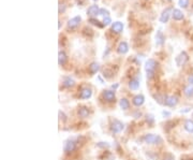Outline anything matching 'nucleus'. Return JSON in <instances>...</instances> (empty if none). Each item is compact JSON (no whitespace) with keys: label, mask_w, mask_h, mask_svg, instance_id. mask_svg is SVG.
Returning <instances> with one entry per match:
<instances>
[{"label":"nucleus","mask_w":193,"mask_h":160,"mask_svg":"<svg viewBox=\"0 0 193 160\" xmlns=\"http://www.w3.org/2000/svg\"><path fill=\"white\" fill-rule=\"evenodd\" d=\"M158 67V64L157 61L154 60V59H148L145 64V70H146V73H147V77L148 79H151L154 74V71L157 69Z\"/></svg>","instance_id":"obj_1"},{"label":"nucleus","mask_w":193,"mask_h":160,"mask_svg":"<svg viewBox=\"0 0 193 160\" xmlns=\"http://www.w3.org/2000/svg\"><path fill=\"white\" fill-rule=\"evenodd\" d=\"M143 140L146 144H149V145L162 143V139H161V137H160V135H157V134H152V133L146 134L143 138Z\"/></svg>","instance_id":"obj_2"},{"label":"nucleus","mask_w":193,"mask_h":160,"mask_svg":"<svg viewBox=\"0 0 193 160\" xmlns=\"http://www.w3.org/2000/svg\"><path fill=\"white\" fill-rule=\"evenodd\" d=\"M76 148V143L73 140H67L64 142L63 145V152L66 154H70V153L74 152Z\"/></svg>","instance_id":"obj_3"},{"label":"nucleus","mask_w":193,"mask_h":160,"mask_svg":"<svg viewBox=\"0 0 193 160\" xmlns=\"http://www.w3.org/2000/svg\"><path fill=\"white\" fill-rule=\"evenodd\" d=\"M123 128H125V126H123V124L121 121H117V119H114V121H113L111 129H112V131L114 132V133H119V132L122 131Z\"/></svg>","instance_id":"obj_4"},{"label":"nucleus","mask_w":193,"mask_h":160,"mask_svg":"<svg viewBox=\"0 0 193 160\" xmlns=\"http://www.w3.org/2000/svg\"><path fill=\"white\" fill-rule=\"evenodd\" d=\"M178 103V98L175 97V96H168V97H165L164 98V105L170 107H174L176 104Z\"/></svg>","instance_id":"obj_5"},{"label":"nucleus","mask_w":193,"mask_h":160,"mask_svg":"<svg viewBox=\"0 0 193 160\" xmlns=\"http://www.w3.org/2000/svg\"><path fill=\"white\" fill-rule=\"evenodd\" d=\"M188 59H189V57H188V54L186 53V52H181V53L179 54L178 56L176 57V64L177 66H184L186 64V62L188 61Z\"/></svg>","instance_id":"obj_6"},{"label":"nucleus","mask_w":193,"mask_h":160,"mask_svg":"<svg viewBox=\"0 0 193 160\" xmlns=\"http://www.w3.org/2000/svg\"><path fill=\"white\" fill-rule=\"evenodd\" d=\"M99 14H100V9H99L98 6H95V4L90 6L89 8H88V10H87V15L90 16V18H93V17L97 16V15H99Z\"/></svg>","instance_id":"obj_7"},{"label":"nucleus","mask_w":193,"mask_h":160,"mask_svg":"<svg viewBox=\"0 0 193 160\" xmlns=\"http://www.w3.org/2000/svg\"><path fill=\"white\" fill-rule=\"evenodd\" d=\"M171 12H173V10H172V8H168L165 9L164 11L162 12V14H161V16H160L159 20L160 23H168V18H170V16H171Z\"/></svg>","instance_id":"obj_8"},{"label":"nucleus","mask_w":193,"mask_h":160,"mask_svg":"<svg viewBox=\"0 0 193 160\" xmlns=\"http://www.w3.org/2000/svg\"><path fill=\"white\" fill-rule=\"evenodd\" d=\"M81 20H82V17H81V16L73 17V18L69 20V22H68V27H69V28H71V29L76 28V27H77V26L79 25Z\"/></svg>","instance_id":"obj_9"},{"label":"nucleus","mask_w":193,"mask_h":160,"mask_svg":"<svg viewBox=\"0 0 193 160\" xmlns=\"http://www.w3.org/2000/svg\"><path fill=\"white\" fill-rule=\"evenodd\" d=\"M103 98H104V100H106L107 102L115 101V98H116L115 91H113V90H105L103 93Z\"/></svg>","instance_id":"obj_10"},{"label":"nucleus","mask_w":193,"mask_h":160,"mask_svg":"<svg viewBox=\"0 0 193 160\" xmlns=\"http://www.w3.org/2000/svg\"><path fill=\"white\" fill-rule=\"evenodd\" d=\"M117 52L119 54H121V55H123V54H127L129 52V45L127 42H120L119 43V45H118L117 47Z\"/></svg>","instance_id":"obj_11"},{"label":"nucleus","mask_w":193,"mask_h":160,"mask_svg":"<svg viewBox=\"0 0 193 160\" xmlns=\"http://www.w3.org/2000/svg\"><path fill=\"white\" fill-rule=\"evenodd\" d=\"M112 30L116 34H120L123 30V24L121 22H114L112 25Z\"/></svg>","instance_id":"obj_12"},{"label":"nucleus","mask_w":193,"mask_h":160,"mask_svg":"<svg viewBox=\"0 0 193 160\" xmlns=\"http://www.w3.org/2000/svg\"><path fill=\"white\" fill-rule=\"evenodd\" d=\"M172 16H173V18L175 20H184L185 15H184V13L179 9H174L173 12H172Z\"/></svg>","instance_id":"obj_13"},{"label":"nucleus","mask_w":193,"mask_h":160,"mask_svg":"<svg viewBox=\"0 0 193 160\" xmlns=\"http://www.w3.org/2000/svg\"><path fill=\"white\" fill-rule=\"evenodd\" d=\"M164 36H163L162 31L161 30H158L157 31V34H156V44L158 45V46H161V45L164 44Z\"/></svg>","instance_id":"obj_14"},{"label":"nucleus","mask_w":193,"mask_h":160,"mask_svg":"<svg viewBox=\"0 0 193 160\" xmlns=\"http://www.w3.org/2000/svg\"><path fill=\"white\" fill-rule=\"evenodd\" d=\"M62 85H63L64 87H67V88L73 87V86L75 85V81H74L73 79H71L70 76H66V77H63V82H62Z\"/></svg>","instance_id":"obj_15"},{"label":"nucleus","mask_w":193,"mask_h":160,"mask_svg":"<svg viewBox=\"0 0 193 160\" xmlns=\"http://www.w3.org/2000/svg\"><path fill=\"white\" fill-rule=\"evenodd\" d=\"M144 102H145V98H144L143 95H137L133 98V104H134L135 107H141V105H143Z\"/></svg>","instance_id":"obj_16"},{"label":"nucleus","mask_w":193,"mask_h":160,"mask_svg":"<svg viewBox=\"0 0 193 160\" xmlns=\"http://www.w3.org/2000/svg\"><path fill=\"white\" fill-rule=\"evenodd\" d=\"M67 59H68V57H67V54L64 53V52H59V54H58V64H59V66H63V65H66V62H67Z\"/></svg>","instance_id":"obj_17"},{"label":"nucleus","mask_w":193,"mask_h":160,"mask_svg":"<svg viewBox=\"0 0 193 160\" xmlns=\"http://www.w3.org/2000/svg\"><path fill=\"white\" fill-rule=\"evenodd\" d=\"M91 96H92L91 89H90V88H84V89H82L81 96H79V97H81L82 99H89Z\"/></svg>","instance_id":"obj_18"},{"label":"nucleus","mask_w":193,"mask_h":160,"mask_svg":"<svg viewBox=\"0 0 193 160\" xmlns=\"http://www.w3.org/2000/svg\"><path fill=\"white\" fill-rule=\"evenodd\" d=\"M99 70H100V66H99L98 62H92V64H90L89 72L91 75H93V74H95V73H98Z\"/></svg>","instance_id":"obj_19"},{"label":"nucleus","mask_w":193,"mask_h":160,"mask_svg":"<svg viewBox=\"0 0 193 160\" xmlns=\"http://www.w3.org/2000/svg\"><path fill=\"white\" fill-rule=\"evenodd\" d=\"M119 105H120V107L123 110V111H127V110L130 107V102H129L128 99L122 98L120 101H119Z\"/></svg>","instance_id":"obj_20"},{"label":"nucleus","mask_w":193,"mask_h":160,"mask_svg":"<svg viewBox=\"0 0 193 160\" xmlns=\"http://www.w3.org/2000/svg\"><path fill=\"white\" fill-rule=\"evenodd\" d=\"M77 113H79V117H83V118L88 117V115H89V111H88V109H87V107H79V112H77Z\"/></svg>","instance_id":"obj_21"},{"label":"nucleus","mask_w":193,"mask_h":160,"mask_svg":"<svg viewBox=\"0 0 193 160\" xmlns=\"http://www.w3.org/2000/svg\"><path fill=\"white\" fill-rule=\"evenodd\" d=\"M129 87L132 90H137L140 88V82L137 80H131L130 83H129Z\"/></svg>","instance_id":"obj_22"},{"label":"nucleus","mask_w":193,"mask_h":160,"mask_svg":"<svg viewBox=\"0 0 193 160\" xmlns=\"http://www.w3.org/2000/svg\"><path fill=\"white\" fill-rule=\"evenodd\" d=\"M185 129L190 133H193V121L191 119H187L185 121Z\"/></svg>","instance_id":"obj_23"},{"label":"nucleus","mask_w":193,"mask_h":160,"mask_svg":"<svg viewBox=\"0 0 193 160\" xmlns=\"http://www.w3.org/2000/svg\"><path fill=\"white\" fill-rule=\"evenodd\" d=\"M185 95L187 97H193V86L189 85L185 88Z\"/></svg>","instance_id":"obj_24"},{"label":"nucleus","mask_w":193,"mask_h":160,"mask_svg":"<svg viewBox=\"0 0 193 160\" xmlns=\"http://www.w3.org/2000/svg\"><path fill=\"white\" fill-rule=\"evenodd\" d=\"M178 3L181 8L186 9V8H188V6H189V0H178Z\"/></svg>","instance_id":"obj_25"},{"label":"nucleus","mask_w":193,"mask_h":160,"mask_svg":"<svg viewBox=\"0 0 193 160\" xmlns=\"http://www.w3.org/2000/svg\"><path fill=\"white\" fill-rule=\"evenodd\" d=\"M89 22L92 24V25H95V26H98V27H100V28H102L103 27V24H100V22H99L98 20H95V18H90L89 20Z\"/></svg>","instance_id":"obj_26"},{"label":"nucleus","mask_w":193,"mask_h":160,"mask_svg":"<svg viewBox=\"0 0 193 160\" xmlns=\"http://www.w3.org/2000/svg\"><path fill=\"white\" fill-rule=\"evenodd\" d=\"M99 15H101V16H103V17L109 16V12L106 9H100V14Z\"/></svg>","instance_id":"obj_27"},{"label":"nucleus","mask_w":193,"mask_h":160,"mask_svg":"<svg viewBox=\"0 0 193 160\" xmlns=\"http://www.w3.org/2000/svg\"><path fill=\"white\" fill-rule=\"evenodd\" d=\"M58 114H59V119L62 121L63 123H66V121H67V116H66V114H64L62 111H59Z\"/></svg>","instance_id":"obj_28"},{"label":"nucleus","mask_w":193,"mask_h":160,"mask_svg":"<svg viewBox=\"0 0 193 160\" xmlns=\"http://www.w3.org/2000/svg\"><path fill=\"white\" fill-rule=\"evenodd\" d=\"M112 23V18L109 16H106V17H103V25L104 26H107V25H109Z\"/></svg>","instance_id":"obj_29"},{"label":"nucleus","mask_w":193,"mask_h":160,"mask_svg":"<svg viewBox=\"0 0 193 160\" xmlns=\"http://www.w3.org/2000/svg\"><path fill=\"white\" fill-rule=\"evenodd\" d=\"M163 160H174V156L172 154H170V153H168V154L164 155Z\"/></svg>","instance_id":"obj_30"},{"label":"nucleus","mask_w":193,"mask_h":160,"mask_svg":"<svg viewBox=\"0 0 193 160\" xmlns=\"http://www.w3.org/2000/svg\"><path fill=\"white\" fill-rule=\"evenodd\" d=\"M66 11V6L63 3H59V14H61L63 12Z\"/></svg>","instance_id":"obj_31"},{"label":"nucleus","mask_w":193,"mask_h":160,"mask_svg":"<svg viewBox=\"0 0 193 160\" xmlns=\"http://www.w3.org/2000/svg\"><path fill=\"white\" fill-rule=\"evenodd\" d=\"M188 83H189V85L193 86V74H190L188 76Z\"/></svg>","instance_id":"obj_32"},{"label":"nucleus","mask_w":193,"mask_h":160,"mask_svg":"<svg viewBox=\"0 0 193 160\" xmlns=\"http://www.w3.org/2000/svg\"><path fill=\"white\" fill-rule=\"evenodd\" d=\"M154 116H152V115H147V121H149L150 124H152V123H154Z\"/></svg>","instance_id":"obj_33"},{"label":"nucleus","mask_w":193,"mask_h":160,"mask_svg":"<svg viewBox=\"0 0 193 160\" xmlns=\"http://www.w3.org/2000/svg\"><path fill=\"white\" fill-rule=\"evenodd\" d=\"M103 142H100V143L98 144V146L99 147H109V145L107 143H105V144H102Z\"/></svg>","instance_id":"obj_34"},{"label":"nucleus","mask_w":193,"mask_h":160,"mask_svg":"<svg viewBox=\"0 0 193 160\" xmlns=\"http://www.w3.org/2000/svg\"><path fill=\"white\" fill-rule=\"evenodd\" d=\"M118 87V84H115V85H112V88H114V89H116V88Z\"/></svg>","instance_id":"obj_35"},{"label":"nucleus","mask_w":193,"mask_h":160,"mask_svg":"<svg viewBox=\"0 0 193 160\" xmlns=\"http://www.w3.org/2000/svg\"><path fill=\"white\" fill-rule=\"evenodd\" d=\"M163 115L168 116V115H170V113H168V112H165V111H163Z\"/></svg>","instance_id":"obj_36"},{"label":"nucleus","mask_w":193,"mask_h":160,"mask_svg":"<svg viewBox=\"0 0 193 160\" xmlns=\"http://www.w3.org/2000/svg\"><path fill=\"white\" fill-rule=\"evenodd\" d=\"M93 1H97V0H93Z\"/></svg>","instance_id":"obj_37"},{"label":"nucleus","mask_w":193,"mask_h":160,"mask_svg":"<svg viewBox=\"0 0 193 160\" xmlns=\"http://www.w3.org/2000/svg\"><path fill=\"white\" fill-rule=\"evenodd\" d=\"M192 117H193V114H192Z\"/></svg>","instance_id":"obj_38"},{"label":"nucleus","mask_w":193,"mask_h":160,"mask_svg":"<svg viewBox=\"0 0 193 160\" xmlns=\"http://www.w3.org/2000/svg\"><path fill=\"white\" fill-rule=\"evenodd\" d=\"M170 1H172V0H170Z\"/></svg>","instance_id":"obj_39"},{"label":"nucleus","mask_w":193,"mask_h":160,"mask_svg":"<svg viewBox=\"0 0 193 160\" xmlns=\"http://www.w3.org/2000/svg\"><path fill=\"white\" fill-rule=\"evenodd\" d=\"M190 160H192V159H190Z\"/></svg>","instance_id":"obj_40"}]
</instances>
